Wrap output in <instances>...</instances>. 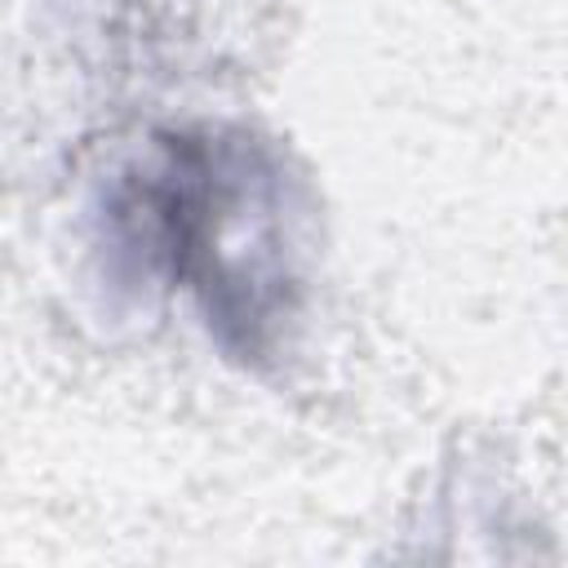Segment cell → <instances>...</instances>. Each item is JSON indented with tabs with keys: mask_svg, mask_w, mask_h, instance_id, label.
Listing matches in <instances>:
<instances>
[{
	"mask_svg": "<svg viewBox=\"0 0 568 568\" xmlns=\"http://www.w3.org/2000/svg\"><path fill=\"white\" fill-rule=\"evenodd\" d=\"M133 204L155 253L191 280L222 337L262 351L297 288L280 169L244 138H182L164 146Z\"/></svg>",
	"mask_w": 568,
	"mask_h": 568,
	"instance_id": "cell-1",
	"label": "cell"
}]
</instances>
